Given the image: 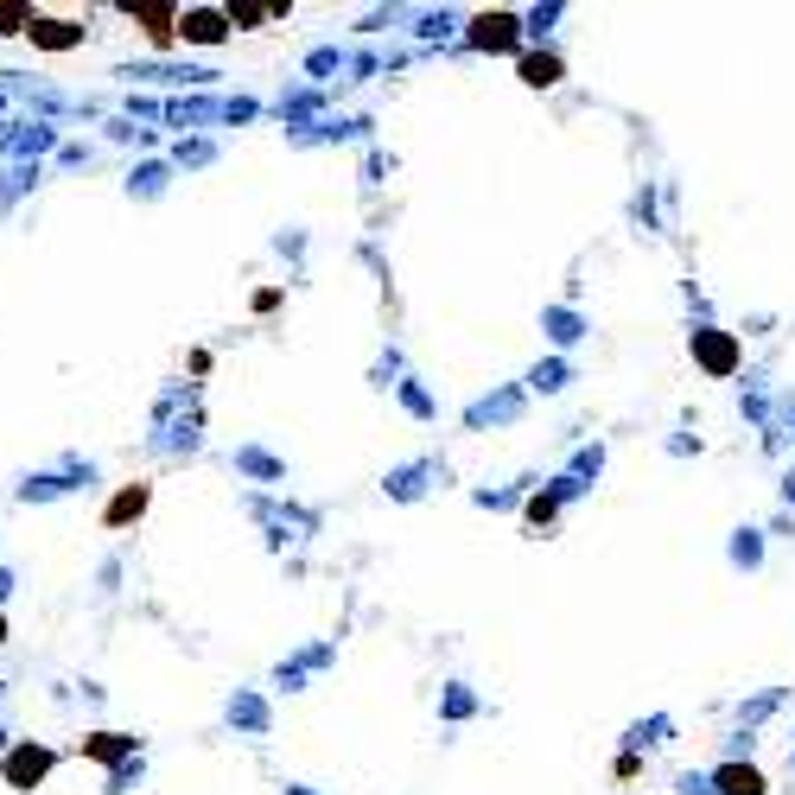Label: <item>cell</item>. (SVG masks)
<instances>
[{
  "mask_svg": "<svg viewBox=\"0 0 795 795\" xmlns=\"http://www.w3.org/2000/svg\"><path fill=\"white\" fill-rule=\"evenodd\" d=\"M51 751L45 745H20V751H7V763H0V776H7V790H33V783H45V770H51Z\"/></svg>",
  "mask_w": 795,
  "mask_h": 795,
  "instance_id": "obj_1",
  "label": "cell"
},
{
  "mask_svg": "<svg viewBox=\"0 0 795 795\" xmlns=\"http://www.w3.org/2000/svg\"><path fill=\"white\" fill-rule=\"evenodd\" d=\"M693 357L707 363L713 376H732V369H738V344H732L725 331H693Z\"/></svg>",
  "mask_w": 795,
  "mask_h": 795,
  "instance_id": "obj_2",
  "label": "cell"
},
{
  "mask_svg": "<svg viewBox=\"0 0 795 795\" xmlns=\"http://www.w3.org/2000/svg\"><path fill=\"white\" fill-rule=\"evenodd\" d=\"M128 20L146 26L153 45H173V26H179V13H173V7H159V0H128Z\"/></svg>",
  "mask_w": 795,
  "mask_h": 795,
  "instance_id": "obj_3",
  "label": "cell"
},
{
  "mask_svg": "<svg viewBox=\"0 0 795 795\" xmlns=\"http://www.w3.org/2000/svg\"><path fill=\"white\" fill-rule=\"evenodd\" d=\"M471 38H477L484 51H509V45H515V13H484V20L471 26Z\"/></svg>",
  "mask_w": 795,
  "mask_h": 795,
  "instance_id": "obj_4",
  "label": "cell"
},
{
  "mask_svg": "<svg viewBox=\"0 0 795 795\" xmlns=\"http://www.w3.org/2000/svg\"><path fill=\"white\" fill-rule=\"evenodd\" d=\"M33 45H45V51H71V45H83V26H76V20H33Z\"/></svg>",
  "mask_w": 795,
  "mask_h": 795,
  "instance_id": "obj_5",
  "label": "cell"
},
{
  "mask_svg": "<svg viewBox=\"0 0 795 795\" xmlns=\"http://www.w3.org/2000/svg\"><path fill=\"white\" fill-rule=\"evenodd\" d=\"M229 33V20H223L217 7H198V13H185V38H198V45H217Z\"/></svg>",
  "mask_w": 795,
  "mask_h": 795,
  "instance_id": "obj_6",
  "label": "cell"
},
{
  "mask_svg": "<svg viewBox=\"0 0 795 795\" xmlns=\"http://www.w3.org/2000/svg\"><path fill=\"white\" fill-rule=\"evenodd\" d=\"M713 783H720L725 795H770V790H763V776L751 770V763H725V770L713 776Z\"/></svg>",
  "mask_w": 795,
  "mask_h": 795,
  "instance_id": "obj_7",
  "label": "cell"
},
{
  "mask_svg": "<svg viewBox=\"0 0 795 795\" xmlns=\"http://www.w3.org/2000/svg\"><path fill=\"white\" fill-rule=\"evenodd\" d=\"M134 751V738H121V732H96V738H83V758H96V763H121Z\"/></svg>",
  "mask_w": 795,
  "mask_h": 795,
  "instance_id": "obj_8",
  "label": "cell"
},
{
  "mask_svg": "<svg viewBox=\"0 0 795 795\" xmlns=\"http://www.w3.org/2000/svg\"><path fill=\"white\" fill-rule=\"evenodd\" d=\"M141 509H146V484H128V490L109 503V515H103V522H109V529H121V522H134Z\"/></svg>",
  "mask_w": 795,
  "mask_h": 795,
  "instance_id": "obj_9",
  "label": "cell"
},
{
  "mask_svg": "<svg viewBox=\"0 0 795 795\" xmlns=\"http://www.w3.org/2000/svg\"><path fill=\"white\" fill-rule=\"evenodd\" d=\"M522 83H535V90H554V83H560V58H547V51L522 58Z\"/></svg>",
  "mask_w": 795,
  "mask_h": 795,
  "instance_id": "obj_10",
  "label": "cell"
},
{
  "mask_svg": "<svg viewBox=\"0 0 795 795\" xmlns=\"http://www.w3.org/2000/svg\"><path fill=\"white\" fill-rule=\"evenodd\" d=\"M274 13H281V7H254V0H229V7H223L229 26H261V20H274Z\"/></svg>",
  "mask_w": 795,
  "mask_h": 795,
  "instance_id": "obj_11",
  "label": "cell"
},
{
  "mask_svg": "<svg viewBox=\"0 0 795 795\" xmlns=\"http://www.w3.org/2000/svg\"><path fill=\"white\" fill-rule=\"evenodd\" d=\"M0 33H33V7H20V0H0Z\"/></svg>",
  "mask_w": 795,
  "mask_h": 795,
  "instance_id": "obj_12",
  "label": "cell"
},
{
  "mask_svg": "<svg viewBox=\"0 0 795 795\" xmlns=\"http://www.w3.org/2000/svg\"><path fill=\"white\" fill-rule=\"evenodd\" d=\"M0 637H7V617H0Z\"/></svg>",
  "mask_w": 795,
  "mask_h": 795,
  "instance_id": "obj_13",
  "label": "cell"
}]
</instances>
